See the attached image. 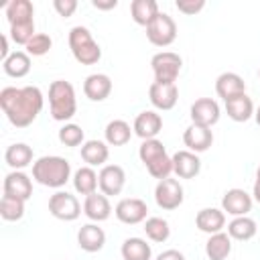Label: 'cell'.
Masks as SVG:
<instances>
[{"instance_id": "obj_35", "label": "cell", "mask_w": 260, "mask_h": 260, "mask_svg": "<svg viewBox=\"0 0 260 260\" xmlns=\"http://www.w3.org/2000/svg\"><path fill=\"white\" fill-rule=\"evenodd\" d=\"M144 234H146L148 240H152L156 244H162L171 236L169 221L162 219V217H146V221H144Z\"/></svg>"}, {"instance_id": "obj_27", "label": "cell", "mask_w": 260, "mask_h": 260, "mask_svg": "<svg viewBox=\"0 0 260 260\" xmlns=\"http://www.w3.org/2000/svg\"><path fill=\"white\" fill-rule=\"evenodd\" d=\"M158 2L156 0H132L130 2V14L132 20L140 26H148L156 16H158Z\"/></svg>"}, {"instance_id": "obj_19", "label": "cell", "mask_w": 260, "mask_h": 260, "mask_svg": "<svg viewBox=\"0 0 260 260\" xmlns=\"http://www.w3.org/2000/svg\"><path fill=\"white\" fill-rule=\"evenodd\" d=\"M195 225L203 234H209V236L219 234L225 228V213L223 209H217V207H203L195 215Z\"/></svg>"}, {"instance_id": "obj_28", "label": "cell", "mask_w": 260, "mask_h": 260, "mask_svg": "<svg viewBox=\"0 0 260 260\" xmlns=\"http://www.w3.org/2000/svg\"><path fill=\"white\" fill-rule=\"evenodd\" d=\"M73 189L79 193V195H91L95 193V189L100 187V181H98V173L93 171V167H79L75 173H73Z\"/></svg>"}, {"instance_id": "obj_32", "label": "cell", "mask_w": 260, "mask_h": 260, "mask_svg": "<svg viewBox=\"0 0 260 260\" xmlns=\"http://www.w3.org/2000/svg\"><path fill=\"white\" fill-rule=\"evenodd\" d=\"M205 254L209 260H225L232 254V238L225 232L209 236L205 244Z\"/></svg>"}, {"instance_id": "obj_22", "label": "cell", "mask_w": 260, "mask_h": 260, "mask_svg": "<svg viewBox=\"0 0 260 260\" xmlns=\"http://www.w3.org/2000/svg\"><path fill=\"white\" fill-rule=\"evenodd\" d=\"M215 93L223 102H228V100H232L236 95L246 93V83H244V79L238 73L225 71V73L217 75V79H215Z\"/></svg>"}, {"instance_id": "obj_14", "label": "cell", "mask_w": 260, "mask_h": 260, "mask_svg": "<svg viewBox=\"0 0 260 260\" xmlns=\"http://www.w3.org/2000/svg\"><path fill=\"white\" fill-rule=\"evenodd\" d=\"M148 100L156 110L169 112L177 106L179 87H177V83H156V81H152L150 87H148Z\"/></svg>"}, {"instance_id": "obj_23", "label": "cell", "mask_w": 260, "mask_h": 260, "mask_svg": "<svg viewBox=\"0 0 260 260\" xmlns=\"http://www.w3.org/2000/svg\"><path fill=\"white\" fill-rule=\"evenodd\" d=\"M83 213L87 215V219H91L93 223H100V221H106L110 215H112V205H110V199L104 195V193H91L85 197L83 201Z\"/></svg>"}, {"instance_id": "obj_4", "label": "cell", "mask_w": 260, "mask_h": 260, "mask_svg": "<svg viewBox=\"0 0 260 260\" xmlns=\"http://www.w3.org/2000/svg\"><path fill=\"white\" fill-rule=\"evenodd\" d=\"M138 156H140V160L146 167L150 177H154L158 181L171 177V173H173V158L167 154V148H165V144L158 138L142 140V144L138 148Z\"/></svg>"}, {"instance_id": "obj_18", "label": "cell", "mask_w": 260, "mask_h": 260, "mask_svg": "<svg viewBox=\"0 0 260 260\" xmlns=\"http://www.w3.org/2000/svg\"><path fill=\"white\" fill-rule=\"evenodd\" d=\"M4 195H10V197H18L22 201H28L30 195H32V179L22 173V171H10L6 177H4Z\"/></svg>"}, {"instance_id": "obj_3", "label": "cell", "mask_w": 260, "mask_h": 260, "mask_svg": "<svg viewBox=\"0 0 260 260\" xmlns=\"http://www.w3.org/2000/svg\"><path fill=\"white\" fill-rule=\"evenodd\" d=\"M49 110H51L53 120L65 122V124L77 114V98L69 81L55 79L49 85Z\"/></svg>"}, {"instance_id": "obj_21", "label": "cell", "mask_w": 260, "mask_h": 260, "mask_svg": "<svg viewBox=\"0 0 260 260\" xmlns=\"http://www.w3.org/2000/svg\"><path fill=\"white\" fill-rule=\"evenodd\" d=\"M83 93L91 102H104L112 93V79L106 73H91L83 81Z\"/></svg>"}, {"instance_id": "obj_1", "label": "cell", "mask_w": 260, "mask_h": 260, "mask_svg": "<svg viewBox=\"0 0 260 260\" xmlns=\"http://www.w3.org/2000/svg\"><path fill=\"white\" fill-rule=\"evenodd\" d=\"M43 106H45V98L37 85H24V87L8 85L2 87L0 91V108L14 128L30 126L37 120V116L43 112Z\"/></svg>"}, {"instance_id": "obj_9", "label": "cell", "mask_w": 260, "mask_h": 260, "mask_svg": "<svg viewBox=\"0 0 260 260\" xmlns=\"http://www.w3.org/2000/svg\"><path fill=\"white\" fill-rule=\"evenodd\" d=\"M185 199V191H183V185L177 181V179H162L156 183L154 187V201L160 209L165 211H173L177 207H181Z\"/></svg>"}, {"instance_id": "obj_41", "label": "cell", "mask_w": 260, "mask_h": 260, "mask_svg": "<svg viewBox=\"0 0 260 260\" xmlns=\"http://www.w3.org/2000/svg\"><path fill=\"white\" fill-rule=\"evenodd\" d=\"M53 8L57 10L59 16L69 18L77 10V0H53Z\"/></svg>"}, {"instance_id": "obj_40", "label": "cell", "mask_w": 260, "mask_h": 260, "mask_svg": "<svg viewBox=\"0 0 260 260\" xmlns=\"http://www.w3.org/2000/svg\"><path fill=\"white\" fill-rule=\"evenodd\" d=\"M175 6H177L179 12H183L187 16H193V14H197L205 8V0H177Z\"/></svg>"}, {"instance_id": "obj_8", "label": "cell", "mask_w": 260, "mask_h": 260, "mask_svg": "<svg viewBox=\"0 0 260 260\" xmlns=\"http://www.w3.org/2000/svg\"><path fill=\"white\" fill-rule=\"evenodd\" d=\"M49 213L61 221H75L81 215V203L67 191H57L49 197Z\"/></svg>"}, {"instance_id": "obj_36", "label": "cell", "mask_w": 260, "mask_h": 260, "mask_svg": "<svg viewBox=\"0 0 260 260\" xmlns=\"http://www.w3.org/2000/svg\"><path fill=\"white\" fill-rule=\"evenodd\" d=\"M24 203L18 197H10V195H2L0 201V215L4 221H18L24 215Z\"/></svg>"}, {"instance_id": "obj_26", "label": "cell", "mask_w": 260, "mask_h": 260, "mask_svg": "<svg viewBox=\"0 0 260 260\" xmlns=\"http://www.w3.org/2000/svg\"><path fill=\"white\" fill-rule=\"evenodd\" d=\"M4 160L12 171H22L28 165H32V148L24 142H14L6 148Z\"/></svg>"}, {"instance_id": "obj_29", "label": "cell", "mask_w": 260, "mask_h": 260, "mask_svg": "<svg viewBox=\"0 0 260 260\" xmlns=\"http://www.w3.org/2000/svg\"><path fill=\"white\" fill-rule=\"evenodd\" d=\"M2 69L8 77H24L30 73V55L26 51H14L6 61H2Z\"/></svg>"}, {"instance_id": "obj_38", "label": "cell", "mask_w": 260, "mask_h": 260, "mask_svg": "<svg viewBox=\"0 0 260 260\" xmlns=\"http://www.w3.org/2000/svg\"><path fill=\"white\" fill-rule=\"evenodd\" d=\"M35 35H37V32H35V20L10 24V32H8V37H10L16 45H22V47H26V43H28Z\"/></svg>"}, {"instance_id": "obj_7", "label": "cell", "mask_w": 260, "mask_h": 260, "mask_svg": "<svg viewBox=\"0 0 260 260\" xmlns=\"http://www.w3.org/2000/svg\"><path fill=\"white\" fill-rule=\"evenodd\" d=\"M146 39L154 47H169L177 39V22L171 14L158 12V16L146 26Z\"/></svg>"}, {"instance_id": "obj_16", "label": "cell", "mask_w": 260, "mask_h": 260, "mask_svg": "<svg viewBox=\"0 0 260 260\" xmlns=\"http://www.w3.org/2000/svg\"><path fill=\"white\" fill-rule=\"evenodd\" d=\"M132 130L138 138L142 140H150V138H156V134L162 130V118L158 112L154 110H144L140 112L136 118H134V124H132Z\"/></svg>"}, {"instance_id": "obj_44", "label": "cell", "mask_w": 260, "mask_h": 260, "mask_svg": "<svg viewBox=\"0 0 260 260\" xmlns=\"http://www.w3.org/2000/svg\"><path fill=\"white\" fill-rule=\"evenodd\" d=\"M0 43H2V49H0V59L6 61L10 57V49H8V35H2L0 37Z\"/></svg>"}, {"instance_id": "obj_2", "label": "cell", "mask_w": 260, "mask_h": 260, "mask_svg": "<svg viewBox=\"0 0 260 260\" xmlns=\"http://www.w3.org/2000/svg\"><path fill=\"white\" fill-rule=\"evenodd\" d=\"M69 179H71V165L63 156L47 154L32 162V181H37L43 187L61 189Z\"/></svg>"}, {"instance_id": "obj_33", "label": "cell", "mask_w": 260, "mask_h": 260, "mask_svg": "<svg viewBox=\"0 0 260 260\" xmlns=\"http://www.w3.org/2000/svg\"><path fill=\"white\" fill-rule=\"evenodd\" d=\"M120 252L124 260H150L152 258V248L142 238H126Z\"/></svg>"}, {"instance_id": "obj_15", "label": "cell", "mask_w": 260, "mask_h": 260, "mask_svg": "<svg viewBox=\"0 0 260 260\" xmlns=\"http://www.w3.org/2000/svg\"><path fill=\"white\" fill-rule=\"evenodd\" d=\"M183 142L187 146V150L199 154L205 152L211 144H213V132L207 126H199V124H189L183 132Z\"/></svg>"}, {"instance_id": "obj_17", "label": "cell", "mask_w": 260, "mask_h": 260, "mask_svg": "<svg viewBox=\"0 0 260 260\" xmlns=\"http://www.w3.org/2000/svg\"><path fill=\"white\" fill-rule=\"evenodd\" d=\"M171 158H173V173L179 179H195L201 173V158L191 150H177Z\"/></svg>"}, {"instance_id": "obj_42", "label": "cell", "mask_w": 260, "mask_h": 260, "mask_svg": "<svg viewBox=\"0 0 260 260\" xmlns=\"http://www.w3.org/2000/svg\"><path fill=\"white\" fill-rule=\"evenodd\" d=\"M154 260H185V256H183V252H179V250L171 248V250L160 252V254H158Z\"/></svg>"}, {"instance_id": "obj_37", "label": "cell", "mask_w": 260, "mask_h": 260, "mask_svg": "<svg viewBox=\"0 0 260 260\" xmlns=\"http://www.w3.org/2000/svg\"><path fill=\"white\" fill-rule=\"evenodd\" d=\"M59 142L63 146H79L85 142V134H83V128L73 124V122H67L59 128Z\"/></svg>"}, {"instance_id": "obj_46", "label": "cell", "mask_w": 260, "mask_h": 260, "mask_svg": "<svg viewBox=\"0 0 260 260\" xmlns=\"http://www.w3.org/2000/svg\"><path fill=\"white\" fill-rule=\"evenodd\" d=\"M254 120H256V124L260 126V106L256 108V112H254Z\"/></svg>"}, {"instance_id": "obj_39", "label": "cell", "mask_w": 260, "mask_h": 260, "mask_svg": "<svg viewBox=\"0 0 260 260\" xmlns=\"http://www.w3.org/2000/svg\"><path fill=\"white\" fill-rule=\"evenodd\" d=\"M51 47H53V41H51V37L49 35H45V32H37L28 43H26V53L30 55V57H43V55H47L49 51H51Z\"/></svg>"}, {"instance_id": "obj_12", "label": "cell", "mask_w": 260, "mask_h": 260, "mask_svg": "<svg viewBox=\"0 0 260 260\" xmlns=\"http://www.w3.org/2000/svg\"><path fill=\"white\" fill-rule=\"evenodd\" d=\"M252 195L246 193L244 189L240 187H234V189H228L221 197V209L223 213H230L234 217H242V215H248L252 211Z\"/></svg>"}, {"instance_id": "obj_31", "label": "cell", "mask_w": 260, "mask_h": 260, "mask_svg": "<svg viewBox=\"0 0 260 260\" xmlns=\"http://www.w3.org/2000/svg\"><path fill=\"white\" fill-rule=\"evenodd\" d=\"M258 228H256V221L248 215H242V217H234L230 223H228V236L232 240H238V242H248L256 236Z\"/></svg>"}, {"instance_id": "obj_43", "label": "cell", "mask_w": 260, "mask_h": 260, "mask_svg": "<svg viewBox=\"0 0 260 260\" xmlns=\"http://www.w3.org/2000/svg\"><path fill=\"white\" fill-rule=\"evenodd\" d=\"M91 6L98 10H114L118 6V0H91Z\"/></svg>"}, {"instance_id": "obj_30", "label": "cell", "mask_w": 260, "mask_h": 260, "mask_svg": "<svg viewBox=\"0 0 260 260\" xmlns=\"http://www.w3.org/2000/svg\"><path fill=\"white\" fill-rule=\"evenodd\" d=\"M104 136L110 146H124L132 138V128L126 120H112V122H108Z\"/></svg>"}, {"instance_id": "obj_6", "label": "cell", "mask_w": 260, "mask_h": 260, "mask_svg": "<svg viewBox=\"0 0 260 260\" xmlns=\"http://www.w3.org/2000/svg\"><path fill=\"white\" fill-rule=\"evenodd\" d=\"M150 67H152L156 83H175L181 73L183 59H181V55H177L173 51H160V53L152 55Z\"/></svg>"}, {"instance_id": "obj_25", "label": "cell", "mask_w": 260, "mask_h": 260, "mask_svg": "<svg viewBox=\"0 0 260 260\" xmlns=\"http://www.w3.org/2000/svg\"><path fill=\"white\" fill-rule=\"evenodd\" d=\"M225 104V114L228 118H232L234 122H248L252 116H254V102L252 98H248V93H242V95H236Z\"/></svg>"}, {"instance_id": "obj_10", "label": "cell", "mask_w": 260, "mask_h": 260, "mask_svg": "<svg viewBox=\"0 0 260 260\" xmlns=\"http://www.w3.org/2000/svg\"><path fill=\"white\" fill-rule=\"evenodd\" d=\"M114 215L118 217V221H122L126 225H136V223L146 221L148 205H146V201H142L138 197H124L116 203Z\"/></svg>"}, {"instance_id": "obj_13", "label": "cell", "mask_w": 260, "mask_h": 260, "mask_svg": "<svg viewBox=\"0 0 260 260\" xmlns=\"http://www.w3.org/2000/svg\"><path fill=\"white\" fill-rule=\"evenodd\" d=\"M98 181H100V191L106 197L120 195L126 185V173L120 165H104L102 171L98 173Z\"/></svg>"}, {"instance_id": "obj_11", "label": "cell", "mask_w": 260, "mask_h": 260, "mask_svg": "<svg viewBox=\"0 0 260 260\" xmlns=\"http://www.w3.org/2000/svg\"><path fill=\"white\" fill-rule=\"evenodd\" d=\"M189 116H191V124H199V126L211 128L213 124L219 122L221 108L213 98H199V100H195L191 104Z\"/></svg>"}, {"instance_id": "obj_47", "label": "cell", "mask_w": 260, "mask_h": 260, "mask_svg": "<svg viewBox=\"0 0 260 260\" xmlns=\"http://www.w3.org/2000/svg\"><path fill=\"white\" fill-rule=\"evenodd\" d=\"M256 181H260V167H258V171H256Z\"/></svg>"}, {"instance_id": "obj_20", "label": "cell", "mask_w": 260, "mask_h": 260, "mask_svg": "<svg viewBox=\"0 0 260 260\" xmlns=\"http://www.w3.org/2000/svg\"><path fill=\"white\" fill-rule=\"evenodd\" d=\"M77 246L83 252H100L106 246V232L98 223H85L77 232Z\"/></svg>"}, {"instance_id": "obj_24", "label": "cell", "mask_w": 260, "mask_h": 260, "mask_svg": "<svg viewBox=\"0 0 260 260\" xmlns=\"http://www.w3.org/2000/svg\"><path fill=\"white\" fill-rule=\"evenodd\" d=\"M110 144L106 140H85L81 144V158L87 167H104L110 158Z\"/></svg>"}, {"instance_id": "obj_45", "label": "cell", "mask_w": 260, "mask_h": 260, "mask_svg": "<svg viewBox=\"0 0 260 260\" xmlns=\"http://www.w3.org/2000/svg\"><path fill=\"white\" fill-rule=\"evenodd\" d=\"M252 199L260 203V181L254 183V189H252Z\"/></svg>"}, {"instance_id": "obj_5", "label": "cell", "mask_w": 260, "mask_h": 260, "mask_svg": "<svg viewBox=\"0 0 260 260\" xmlns=\"http://www.w3.org/2000/svg\"><path fill=\"white\" fill-rule=\"evenodd\" d=\"M69 49H71V55L77 63L81 65H95L100 59H102V49L98 45V41L93 39V35L89 32L87 26H73L69 30Z\"/></svg>"}, {"instance_id": "obj_48", "label": "cell", "mask_w": 260, "mask_h": 260, "mask_svg": "<svg viewBox=\"0 0 260 260\" xmlns=\"http://www.w3.org/2000/svg\"><path fill=\"white\" fill-rule=\"evenodd\" d=\"M258 77H260V71H258Z\"/></svg>"}, {"instance_id": "obj_34", "label": "cell", "mask_w": 260, "mask_h": 260, "mask_svg": "<svg viewBox=\"0 0 260 260\" xmlns=\"http://www.w3.org/2000/svg\"><path fill=\"white\" fill-rule=\"evenodd\" d=\"M35 6L30 0H12L6 4V20L8 24H18V22H28L35 20Z\"/></svg>"}]
</instances>
